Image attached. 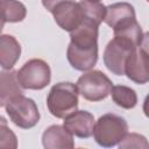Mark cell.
Segmentation results:
<instances>
[{
	"mask_svg": "<svg viewBox=\"0 0 149 149\" xmlns=\"http://www.w3.org/2000/svg\"><path fill=\"white\" fill-rule=\"evenodd\" d=\"M66 58L74 70L83 72L92 70L98 61V47L79 48L69 43L66 50Z\"/></svg>",
	"mask_w": 149,
	"mask_h": 149,
	"instance_id": "10",
	"label": "cell"
},
{
	"mask_svg": "<svg viewBox=\"0 0 149 149\" xmlns=\"http://www.w3.org/2000/svg\"><path fill=\"white\" fill-rule=\"evenodd\" d=\"M9 120L19 128L30 129L40 121V112L36 102L23 94L14 97L5 106Z\"/></svg>",
	"mask_w": 149,
	"mask_h": 149,
	"instance_id": "3",
	"label": "cell"
},
{
	"mask_svg": "<svg viewBox=\"0 0 149 149\" xmlns=\"http://www.w3.org/2000/svg\"><path fill=\"white\" fill-rule=\"evenodd\" d=\"M142 109H143V113L144 115L149 119V94H147V97L144 98V101H143V106H142Z\"/></svg>",
	"mask_w": 149,
	"mask_h": 149,
	"instance_id": "23",
	"label": "cell"
},
{
	"mask_svg": "<svg viewBox=\"0 0 149 149\" xmlns=\"http://www.w3.org/2000/svg\"><path fill=\"white\" fill-rule=\"evenodd\" d=\"M128 19H136L135 9L129 2H115L106 6V15L104 21L112 29Z\"/></svg>",
	"mask_w": 149,
	"mask_h": 149,
	"instance_id": "15",
	"label": "cell"
},
{
	"mask_svg": "<svg viewBox=\"0 0 149 149\" xmlns=\"http://www.w3.org/2000/svg\"><path fill=\"white\" fill-rule=\"evenodd\" d=\"M146 52L149 54V31H147L146 34H143V38H142V42H141V45H140Z\"/></svg>",
	"mask_w": 149,
	"mask_h": 149,
	"instance_id": "22",
	"label": "cell"
},
{
	"mask_svg": "<svg viewBox=\"0 0 149 149\" xmlns=\"http://www.w3.org/2000/svg\"><path fill=\"white\" fill-rule=\"evenodd\" d=\"M79 94L88 101H100L106 99L112 91L111 79L99 70L85 71L77 80Z\"/></svg>",
	"mask_w": 149,
	"mask_h": 149,
	"instance_id": "4",
	"label": "cell"
},
{
	"mask_svg": "<svg viewBox=\"0 0 149 149\" xmlns=\"http://www.w3.org/2000/svg\"><path fill=\"white\" fill-rule=\"evenodd\" d=\"M63 126L79 139H88L94 133V116L87 111H74L64 119Z\"/></svg>",
	"mask_w": 149,
	"mask_h": 149,
	"instance_id": "9",
	"label": "cell"
},
{
	"mask_svg": "<svg viewBox=\"0 0 149 149\" xmlns=\"http://www.w3.org/2000/svg\"><path fill=\"white\" fill-rule=\"evenodd\" d=\"M78 87L70 81L55 84L47 97V107L51 115L57 119H65L77 111L78 107Z\"/></svg>",
	"mask_w": 149,
	"mask_h": 149,
	"instance_id": "1",
	"label": "cell"
},
{
	"mask_svg": "<svg viewBox=\"0 0 149 149\" xmlns=\"http://www.w3.org/2000/svg\"><path fill=\"white\" fill-rule=\"evenodd\" d=\"M125 74L132 81L143 85L149 81V54L141 47L134 49L126 61Z\"/></svg>",
	"mask_w": 149,
	"mask_h": 149,
	"instance_id": "7",
	"label": "cell"
},
{
	"mask_svg": "<svg viewBox=\"0 0 149 149\" xmlns=\"http://www.w3.org/2000/svg\"><path fill=\"white\" fill-rule=\"evenodd\" d=\"M55 22L65 31L71 33L83 22V12L79 2L74 0L63 1L52 10Z\"/></svg>",
	"mask_w": 149,
	"mask_h": 149,
	"instance_id": "8",
	"label": "cell"
},
{
	"mask_svg": "<svg viewBox=\"0 0 149 149\" xmlns=\"http://www.w3.org/2000/svg\"><path fill=\"white\" fill-rule=\"evenodd\" d=\"M83 20H88L100 26L106 15V6L100 0H80L79 1Z\"/></svg>",
	"mask_w": 149,
	"mask_h": 149,
	"instance_id": "18",
	"label": "cell"
},
{
	"mask_svg": "<svg viewBox=\"0 0 149 149\" xmlns=\"http://www.w3.org/2000/svg\"><path fill=\"white\" fill-rule=\"evenodd\" d=\"M147 1H148V2H149V0H147Z\"/></svg>",
	"mask_w": 149,
	"mask_h": 149,
	"instance_id": "24",
	"label": "cell"
},
{
	"mask_svg": "<svg viewBox=\"0 0 149 149\" xmlns=\"http://www.w3.org/2000/svg\"><path fill=\"white\" fill-rule=\"evenodd\" d=\"M118 146L120 149H149L148 140L137 133H127Z\"/></svg>",
	"mask_w": 149,
	"mask_h": 149,
	"instance_id": "19",
	"label": "cell"
},
{
	"mask_svg": "<svg viewBox=\"0 0 149 149\" xmlns=\"http://www.w3.org/2000/svg\"><path fill=\"white\" fill-rule=\"evenodd\" d=\"M21 55V45L17 40L7 34L0 37V65L2 70H12Z\"/></svg>",
	"mask_w": 149,
	"mask_h": 149,
	"instance_id": "12",
	"label": "cell"
},
{
	"mask_svg": "<svg viewBox=\"0 0 149 149\" xmlns=\"http://www.w3.org/2000/svg\"><path fill=\"white\" fill-rule=\"evenodd\" d=\"M127 133V121L122 116L107 113L101 115L95 122L93 137L100 147L111 148L119 144Z\"/></svg>",
	"mask_w": 149,
	"mask_h": 149,
	"instance_id": "2",
	"label": "cell"
},
{
	"mask_svg": "<svg viewBox=\"0 0 149 149\" xmlns=\"http://www.w3.org/2000/svg\"><path fill=\"white\" fill-rule=\"evenodd\" d=\"M0 147L2 148H16L17 141L15 134L6 125L5 118H1L0 125Z\"/></svg>",
	"mask_w": 149,
	"mask_h": 149,
	"instance_id": "20",
	"label": "cell"
},
{
	"mask_svg": "<svg viewBox=\"0 0 149 149\" xmlns=\"http://www.w3.org/2000/svg\"><path fill=\"white\" fill-rule=\"evenodd\" d=\"M113 33L115 38L128 43L133 48H139L143 38L142 28L136 21V19H128L121 22L113 29Z\"/></svg>",
	"mask_w": 149,
	"mask_h": 149,
	"instance_id": "13",
	"label": "cell"
},
{
	"mask_svg": "<svg viewBox=\"0 0 149 149\" xmlns=\"http://www.w3.org/2000/svg\"><path fill=\"white\" fill-rule=\"evenodd\" d=\"M2 26L6 22H21L27 15L26 6L17 0H1Z\"/></svg>",
	"mask_w": 149,
	"mask_h": 149,
	"instance_id": "17",
	"label": "cell"
},
{
	"mask_svg": "<svg viewBox=\"0 0 149 149\" xmlns=\"http://www.w3.org/2000/svg\"><path fill=\"white\" fill-rule=\"evenodd\" d=\"M22 86L20 85L16 71L2 70L0 73V106L5 107L6 104L14 97L23 94Z\"/></svg>",
	"mask_w": 149,
	"mask_h": 149,
	"instance_id": "14",
	"label": "cell"
},
{
	"mask_svg": "<svg viewBox=\"0 0 149 149\" xmlns=\"http://www.w3.org/2000/svg\"><path fill=\"white\" fill-rule=\"evenodd\" d=\"M16 77L22 88L42 90L50 84L51 71L47 62L40 58H33L16 71Z\"/></svg>",
	"mask_w": 149,
	"mask_h": 149,
	"instance_id": "5",
	"label": "cell"
},
{
	"mask_svg": "<svg viewBox=\"0 0 149 149\" xmlns=\"http://www.w3.org/2000/svg\"><path fill=\"white\" fill-rule=\"evenodd\" d=\"M134 49H136V48H133L128 43L114 37L113 40H111L107 43L105 51H104L105 66L113 74L123 76L126 61Z\"/></svg>",
	"mask_w": 149,
	"mask_h": 149,
	"instance_id": "6",
	"label": "cell"
},
{
	"mask_svg": "<svg viewBox=\"0 0 149 149\" xmlns=\"http://www.w3.org/2000/svg\"><path fill=\"white\" fill-rule=\"evenodd\" d=\"M42 144L45 149H72L74 140L73 135L64 126L52 125L43 132Z\"/></svg>",
	"mask_w": 149,
	"mask_h": 149,
	"instance_id": "11",
	"label": "cell"
},
{
	"mask_svg": "<svg viewBox=\"0 0 149 149\" xmlns=\"http://www.w3.org/2000/svg\"><path fill=\"white\" fill-rule=\"evenodd\" d=\"M111 95L114 104L125 109H132L137 104L136 92L132 87L125 85H113Z\"/></svg>",
	"mask_w": 149,
	"mask_h": 149,
	"instance_id": "16",
	"label": "cell"
},
{
	"mask_svg": "<svg viewBox=\"0 0 149 149\" xmlns=\"http://www.w3.org/2000/svg\"><path fill=\"white\" fill-rule=\"evenodd\" d=\"M63 1H69V0H42V5H43V7H44L48 12L52 13V10L55 9V7H56L58 3L63 2Z\"/></svg>",
	"mask_w": 149,
	"mask_h": 149,
	"instance_id": "21",
	"label": "cell"
}]
</instances>
